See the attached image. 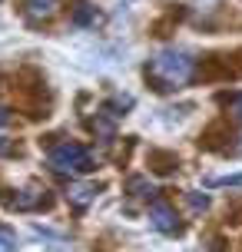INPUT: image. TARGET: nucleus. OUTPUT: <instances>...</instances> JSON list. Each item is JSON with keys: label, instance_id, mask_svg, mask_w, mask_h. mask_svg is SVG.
Masks as SVG:
<instances>
[{"label": "nucleus", "instance_id": "obj_3", "mask_svg": "<svg viewBox=\"0 0 242 252\" xmlns=\"http://www.w3.org/2000/svg\"><path fill=\"white\" fill-rule=\"evenodd\" d=\"M150 222H153L159 232H179V219L176 213H173V206L163 199H156L153 206H150Z\"/></svg>", "mask_w": 242, "mask_h": 252}, {"label": "nucleus", "instance_id": "obj_11", "mask_svg": "<svg viewBox=\"0 0 242 252\" xmlns=\"http://www.w3.org/2000/svg\"><path fill=\"white\" fill-rule=\"evenodd\" d=\"M229 113H232V116H236V120L242 123V93H236V96L229 100Z\"/></svg>", "mask_w": 242, "mask_h": 252}, {"label": "nucleus", "instance_id": "obj_2", "mask_svg": "<svg viewBox=\"0 0 242 252\" xmlns=\"http://www.w3.org/2000/svg\"><path fill=\"white\" fill-rule=\"evenodd\" d=\"M50 166L57 173H90L93 169V156L80 143H60L57 150H50Z\"/></svg>", "mask_w": 242, "mask_h": 252}, {"label": "nucleus", "instance_id": "obj_12", "mask_svg": "<svg viewBox=\"0 0 242 252\" xmlns=\"http://www.w3.org/2000/svg\"><path fill=\"white\" fill-rule=\"evenodd\" d=\"M186 199H189V206H192V209H196V213H199V209H206V206H209V199H206V196H196V192H189V196H186Z\"/></svg>", "mask_w": 242, "mask_h": 252}, {"label": "nucleus", "instance_id": "obj_5", "mask_svg": "<svg viewBox=\"0 0 242 252\" xmlns=\"http://www.w3.org/2000/svg\"><path fill=\"white\" fill-rule=\"evenodd\" d=\"M70 202L77 206V209H87L90 202H93V196H96V186H87V183H80V186H70Z\"/></svg>", "mask_w": 242, "mask_h": 252}, {"label": "nucleus", "instance_id": "obj_6", "mask_svg": "<svg viewBox=\"0 0 242 252\" xmlns=\"http://www.w3.org/2000/svg\"><path fill=\"white\" fill-rule=\"evenodd\" d=\"M43 192H47V189H27L24 196H20V199L13 202V206H17V209H33V206H47V196H43Z\"/></svg>", "mask_w": 242, "mask_h": 252}, {"label": "nucleus", "instance_id": "obj_8", "mask_svg": "<svg viewBox=\"0 0 242 252\" xmlns=\"http://www.w3.org/2000/svg\"><path fill=\"white\" fill-rule=\"evenodd\" d=\"M13 249H17V232L0 226V252H13Z\"/></svg>", "mask_w": 242, "mask_h": 252}, {"label": "nucleus", "instance_id": "obj_1", "mask_svg": "<svg viewBox=\"0 0 242 252\" xmlns=\"http://www.w3.org/2000/svg\"><path fill=\"white\" fill-rule=\"evenodd\" d=\"M192 73H196V60L182 50H163L156 53L150 66H146V76L156 83V90H176L182 83H189Z\"/></svg>", "mask_w": 242, "mask_h": 252}, {"label": "nucleus", "instance_id": "obj_7", "mask_svg": "<svg viewBox=\"0 0 242 252\" xmlns=\"http://www.w3.org/2000/svg\"><path fill=\"white\" fill-rule=\"evenodd\" d=\"M126 189L133 192V196H153V192H156L153 183H150V179H143V176H133V179L126 183Z\"/></svg>", "mask_w": 242, "mask_h": 252}, {"label": "nucleus", "instance_id": "obj_10", "mask_svg": "<svg viewBox=\"0 0 242 252\" xmlns=\"http://www.w3.org/2000/svg\"><path fill=\"white\" fill-rule=\"evenodd\" d=\"M209 186H242V176H219V179H209Z\"/></svg>", "mask_w": 242, "mask_h": 252}, {"label": "nucleus", "instance_id": "obj_13", "mask_svg": "<svg viewBox=\"0 0 242 252\" xmlns=\"http://www.w3.org/2000/svg\"><path fill=\"white\" fill-rule=\"evenodd\" d=\"M7 153H17V143H10V139L0 136V156H7Z\"/></svg>", "mask_w": 242, "mask_h": 252}, {"label": "nucleus", "instance_id": "obj_4", "mask_svg": "<svg viewBox=\"0 0 242 252\" xmlns=\"http://www.w3.org/2000/svg\"><path fill=\"white\" fill-rule=\"evenodd\" d=\"M24 7L33 20H40V17H53L57 7H60V0H24Z\"/></svg>", "mask_w": 242, "mask_h": 252}, {"label": "nucleus", "instance_id": "obj_9", "mask_svg": "<svg viewBox=\"0 0 242 252\" xmlns=\"http://www.w3.org/2000/svg\"><path fill=\"white\" fill-rule=\"evenodd\" d=\"M96 20V10L90 7V3H80V10H77V17H73V24L77 27H87V24H93Z\"/></svg>", "mask_w": 242, "mask_h": 252}]
</instances>
